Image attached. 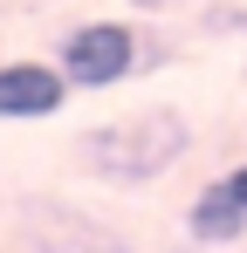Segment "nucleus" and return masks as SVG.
Here are the masks:
<instances>
[{
    "label": "nucleus",
    "mask_w": 247,
    "mask_h": 253,
    "mask_svg": "<svg viewBox=\"0 0 247 253\" xmlns=\"http://www.w3.org/2000/svg\"><path fill=\"white\" fill-rule=\"evenodd\" d=\"M192 144V124L179 110H144V117H124V124H103L82 137V165L110 185H151L185 158Z\"/></svg>",
    "instance_id": "1"
},
{
    "label": "nucleus",
    "mask_w": 247,
    "mask_h": 253,
    "mask_svg": "<svg viewBox=\"0 0 247 253\" xmlns=\"http://www.w3.org/2000/svg\"><path fill=\"white\" fill-rule=\"evenodd\" d=\"M21 240H28V253H137L130 240H124L110 219H96V212L69 206V199H48V192H35V199H21Z\"/></svg>",
    "instance_id": "2"
},
{
    "label": "nucleus",
    "mask_w": 247,
    "mask_h": 253,
    "mask_svg": "<svg viewBox=\"0 0 247 253\" xmlns=\"http://www.w3.org/2000/svg\"><path fill=\"white\" fill-rule=\"evenodd\" d=\"M137 69V28L124 21H82L62 42V76L76 89H117Z\"/></svg>",
    "instance_id": "3"
},
{
    "label": "nucleus",
    "mask_w": 247,
    "mask_h": 253,
    "mask_svg": "<svg viewBox=\"0 0 247 253\" xmlns=\"http://www.w3.org/2000/svg\"><path fill=\"white\" fill-rule=\"evenodd\" d=\"M62 62H0V124H41L69 103Z\"/></svg>",
    "instance_id": "4"
},
{
    "label": "nucleus",
    "mask_w": 247,
    "mask_h": 253,
    "mask_svg": "<svg viewBox=\"0 0 247 253\" xmlns=\"http://www.w3.org/2000/svg\"><path fill=\"white\" fill-rule=\"evenodd\" d=\"M185 233H192L199 247H241L247 240V192L234 178H213L199 199L185 206Z\"/></svg>",
    "instance_id": "5"
},
{
    "label": "nucleus",
    "mask_w": 247,
    "mask_h": 253,
    "mask_svg": "<svg viewBox=\"0 0 247 253\" xmlns=\"http://www.w3.org/2000/svg\"><path fill=\"white\" fill-rule=\"evenodd\" d=\"M227 178H234V185H241V192H247V165H234V171H227Z\"/></svg>",
    "instance_id": "6"
}]
</instances>
